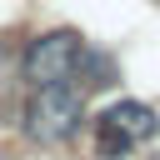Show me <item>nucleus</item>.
<instances>
[{"mask_svg":"<svg viewBox=\"0 0 160 160\" xmlns=\"http://www.w3.org/2000/svg\"><path fill=\"white\" fill-rule=\"evenodd\" d=\"M155 130H160V115H155L145 100H115V105H105L100 120H95V150H100L105 160H120V155H130L140 140H150Z\"/></svg>","mask_w":160,"mask_h":160,"instance_id":"3","label":"nucleus"},{"mask_svg":"<svg viewBox=\"0 0 160 160\" xmlns=\"http://www.w3.org/2000/svg\"><path fill=\"white\" fill-rule=\"evenodd\" d=\"M85 120V90H75L70 80L60 85H35L30 105H25V135L40 145H60L80 130Z\"/></svg>","mask_w":160,"mask_h":160,"instance_id":"1","label":"nucleus"},{"mask_svg":"<svg viewBox=\"0 0 160 160\" xmlns=\"http://www.w3.org/2000/svg\"><path fill=\"white\" fill-rule=\"evenodd\" d=\"M85 65V40L80 30H45L25 45L20 55V70L30 85H60V80H75V70Z\"/></svg>","mask_w":160,"mask_h":160,"instance_id":"2","label":"nucleus"}]
</instances>
